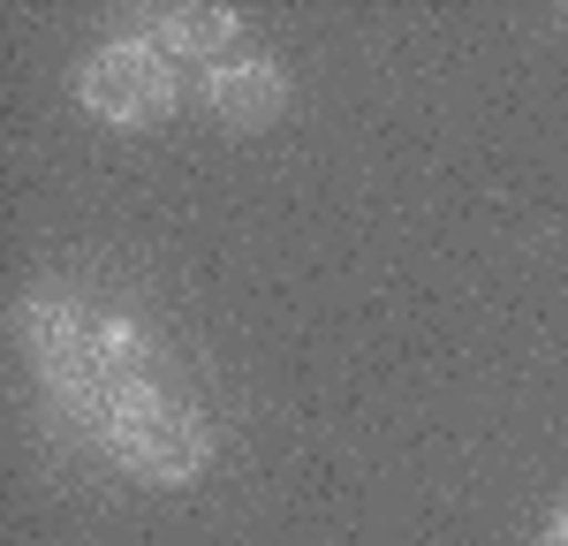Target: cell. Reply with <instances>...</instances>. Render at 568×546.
Masks as SVG:
<instances>
[{"mask_svg": "<svg viewBox=\"0 0 568 546\" xmlns=\"http://www.w3.org/2000/svg\"><path fill=\"white\" fill-rule=\"evenodd\" d=\"M205 107H213L227 130H265L281 107H288V84L273 61H220L205 77Z\"/></svg>", "mask_w": 568, "mask_h": 546, "instance_id": "cell-4", "label": "cell"}, {"mask_svg": "<svg viewBox=\"0 0 568 546\" xmlns=\"http://www.w3.org/2000/svg\"><path fill=\"white\" fill-rule=\"evenodd\" d=\"M99 433H106V448L130 463L144 486H190L197 471H205V417L197 410L168 403L152 380H130V387H106V403H99Z\"/></svg>", "mask_w": 568, "mask_h": 546, "instance_id": "cell-1", "label": "cell"}, {"mask_svg": "<svg viewBox=\"0 0 568 546\" xmlns=\"http://www.w3.org/2000/svg\"><path fill=\"white\" fill-rule=\"evenodd\" d=\"M235 39V8H168L160 16V53H220Z\"/></svg>", "mask_w": 568, "mask_h": 546, "instance_id": "cell-5", "label": "cell"}, {"mask_svg": "<svg viewBox=\"0 0 568 546\" xmlns=\"http://www.w3.org/2000/svg\"><path fill=\"white\" fill-rule=\"evenodd\" d=\"M23 350H31V364H39V372L61 387V395H69V403H84L91 417H99V403H106L99 350H91L84 318L69 312L61 296H31V304H23Z\"/></svg>", "mask_w": 568, "mask_h": 546, "instance_id": "cell-3", "label": "cell"}, {"mask_svg": "<svg viewBox=\"0 0 568 546\" xmlns=\"http://www.w3.org/2000/svg\"><path fill=\"white\" fill-rule=\"evenodd\" d=\"M91 350H99V380H106V387H130V380H144V334H136V326L106 318V326L91 334Z\"/></svg>", "mask_w": 568, "mask_h": 546, "instance_id": "cell-6", "label": "cell"}, {"mask_svg": "<svg viewBox=\"0 0 568 546\" xmlns=\"http://www.w3.org/2000/svg\"><path fill=\"white\" fill-rule=\"evenodd\" d=\"M77 99L114 130H152V122L175 114L182 84H175V61L152 39H106L91 46L84 69H77Z\"/></svg>", "mask_w": 568, "mask_h": 546, "instance_id": "cell-2", "label": "cell"}, {"mask_svg": "<svg viewBox=\"0 0 568 546\" xmlns=\"http://www.w3.org/2000/svg\"><path fill=\"white\" fill-rule=\"evenodd\" d=\"M546 546H568V501L554 508V532H546Z\"/></svg>", "mask_w": 568, "mask_h": 546, "instance_id": "cell-7", "label": "cell"}]
</instances>
